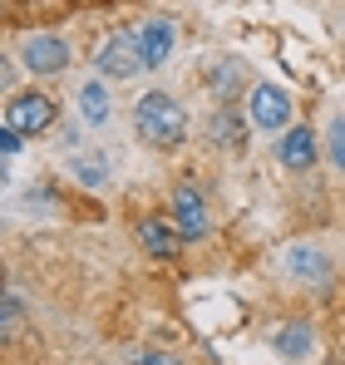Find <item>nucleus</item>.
<instances>
[{"label":"nucleus","mask_w":345,"mask_h":365,"mask_svg":"<svg viewBox=\"0 0 345 365\" xmlns=\"http://www.w3.org/2000/svg\"><path fill=\"white\" fill-rule=\"evenodd\" d=\"M133 128H138V138L153 143V148H177L182 133H187V114H182V104H177L172 94L153 89V94L138 99V109H133Z\"/></svg>","instance_id":"obj_1"},{"label":"nucleus","mask_w":345,"mask_h":365,"mask_svg":"<svg viewBox=\"0 0 345 365\" xmlns=\"http://www.w3.org/2000/svg\"><path fill=\"white\" fill-rule=\"evenodd\" d=\"M143 69V50H138V35H114L99 45V74L104 79H133Z\"/></svg>","instance_id":"obj_2"},{"label":"nucleus","mask_w":345,"mask_h":365,"mask_svg":"<svg viewBox=\"0 0 345 365\" xmlns=\"http://www.w3.org/2000/svg\"><path fill=\"white\" fill-rule=\"evenodd\" d=\"M5 123L10 128H20V133H45L50 123H55V104L45 99V94H15L10 104H5Z\"/></svg>","instance_id":"obj_3"},{"label":"nucleus","mask_w":345,"mask_h":365,"mask_svg":"<svg viewBox=\"0 0 345 365\" xmlns=\"http://www.w3.org/2000/svg\"><path fill=\"white\" fill-rule=\"evenodd\" d=\"M252 123L257 128H291V94L277 84H257L252 89Z\"/></svg>","instance_id":"obj_4"},{"label":"nucleus","mask_w":345,"mask_h":365,"mask_svg":"<svg viewBox=\"0 0 345 365\" xmlns=\"http://www.w3.org/2000/svg\"><path fill=\"white\" fill-rule=\"evenodd\" d=\"M20 60H25L30 74H59V69L69 64V45H64L59 35H30L25 50H20Z\"/></svg>","instance_id":"obj_5"},{"label":"nucleus","mask_w":345,"mask_h":365,"mask_svg":"<svg viewBox=\"0 0 345 365\" xmlns=\"http://www.w3.org/2000/svg\"><path fill=\"white\" fill-rule=\"evenodd\" d=\"M172 212H177V237L182 242H197V237H207V207H202V192L197 187H177L172 192Z\"/></svg>","instance_id":"obj_6"},{"label":"nucleus","mask_w":345,"mask_h":365,"mask_svg":"<svg viewBox=\"0 0 345 365\" xmlns=\"http://www.w3.org/2000/svg\"><path fill=\"white\" fill-rule=\"evenodd\" d=\"M172 40H177L172 20H163V15L143 20V25H138V50H143V69H158V64L168 60V55H172Z\"/></svg>","instance_id":"obj_7"},{"label":"nucleus","mask_w":345,"mask_h":365,"mask_svg":"<svg viewBox=\"0 0 345 365\" xmlns=\"http://www.w3.org/2000/svg\"><path fill=\"white\" fill-rule=\"evenodd\" d=\"M277 158L287 163V168H311L316 163V133L306 128V123H296L282 133V148H277Z\"/></svg>","instance_id":"obj_8"},{"label":"nucleus","mask_w":345,"mask_h":365,"mask_svg":"<svg viewBox=\"0 0 345 365\" xmlns=\"http://www.w3.org/2000/svg\"><path fill=\"white\" fill-rule=\"evenodd\" d=\"M79 114H84V123H94V128L114 119V99H109L104 79H89V84L79 89Z\"/></svg>","instance_id":"obj_9"},{"label":"nucleus","mask_w":345,"mask_h":365,"mask_svg":"<svg viewBox=\"0 0 345 365\" xmlns=\"http://www.w3.org/2000/svg\"><path fill=\"white\" fill-rule=\"evenodd\" d=\"M287 267L296 272V277H311V282H326V257L321 252H311V247H291V257H287Z\"/></svg>","instance_id":"obj_10"},{"label":"nucleus","mask_w":345,"mask_h":365,"mask_svg":"<svg viewBox=\"0 0 345 365\" xmlns=\"http://www.w3.org/2000/svg\"><path fill=\"white\" fill-rule=\"evenodd\" d=\"M74 178L79 182H89V187H99V182H109V163H104V153H79L74 163Z\"/></svg>","instance_id":"obj_11"},{"label":"nucleus","mask_w":345,"mask_h":365,"mask_svg":"<svg viewBox=\"0 0 345 365\" xmlns=\"http://www.w3.org/2000/svg\"><path fill=\"white\" fill-rule=\"evenodd\" d=\"M138 237H143V247H148L153 257H172V252H177V237H172L163 222H143V227H138Z\"/></svg>","instance_id":"obj_12"},{"label":"nucleus","mask_w":345,"mask_h":365,"mask_svg":"<svg viewBox=\"0 0 345 365\" xmlns=\"http://www.w3.org/2000/svg\"><path fill=\"white\" fill-rule=\"evenodd\" d=\"M277 346H282V356H306L311 351V326L306 321H291L287 331L277 336Z\"/></svg>","instance_id":"obj_13"},{"label":"nucleus","mask_w":345,"mask_h":365,"mask_svg":"<svg viewBox=\"0 0 345 365\" xmlns=\"http://www.w3.org/2000/svg\"><path fill=\"white\" fill-rule=\"evenodd\" d=\"M326 143H331V158H336V168H345V119H331V133H326Z\"/></svg>","instance_id":"obj_14"},{"label":"nucleus","mask_w":345,"mask_h":365,"mask_svg":"<svg viewBox=\"0 0 345 365\" xmlns=\"http://www.w3.org/2000/svg\"><path fill=\"white\" fill-rule=\"evenodd\" d=\"M20 138H25L20 128H10V123H0V148H5V158H15V153H20Z\"/></svg>","instance_id":"obj_15"},{"label":"nucleus","mask_w":345,"mask_h":365,"mask_svg":"<svg viewBox=\"0 0 345 365\" xmlns=\"http://www.w3.org/2000/svg\"><path fill=\"white\" fill-rule=\"evenodd\" d=\"M212 89H217V94H232V89H237V69H217Z\"/></svg>","instance_id":"obj_16"},{"label":"nucleus","mask_w":345,"mask_h":365,"mask_svg":"<svg viewBox=\"0 0 345 365\" xmlns=\"http://www.w3.org/2000/svg\"><path fill=\"white\" fill-rule=\"evenodd\" d=\"M138 365H177L168 351H148V356H138Z\"/></svg>","instance_id":"obj_17"},{"label":"nucleus","mask_w":345,"mask_h":365,"mask_svg":"<svg viewBox=\"0 0 345 365\" xmlns=\"http://www.w3.org/2000/svg\"><path fill=\"white\" fill-rule=\"evenodd\" d=\"M20 321V297H5V326H15Z\"/></svg>","instance_id":"obj_18"}]
</instances>
